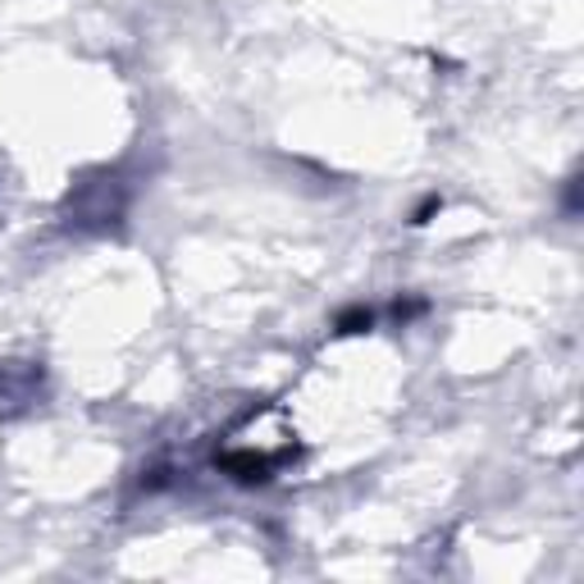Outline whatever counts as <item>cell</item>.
Masks as SVG:
<instances>
[{
    "instance_id": "7a4b0ae2",
    "label": "cell",
    "mask_w": 584,
    "mask_h": 584,
    "mask_svg": "<svg viewBox=\"0 0 584 584\" xmlns=\"http://www.w3.org/2000/svg\"><path fill=\"white\" fill-rule=\"evenodd\" d=\"M219 471L238 484H265L269 475L279 471V457H260V452H228L219 457Z\"/></svg>"
},
{
    "instance_id": "6da1fadb",
    "label": "cell",
    "mask_w": 584,
    "mask_h": 584,
    "mask_svg": "<svg viewBox=\"0 0 584 584\" xmlns=\"http://www.w3.org/2000/svg\"><path fill=\"white\" fill-rule=\"evenodd\" d=\"M124 206H129V187L105 174L96 183H83L78 187V197H69V215L78 228H110L124 219Z\"/></svg>"
},
{
    "instance_id": "3957f363",
    "label": "cell",
    "mask_w": 584,
    "mask_h": 584,
    "mask_svg": "<svg viewBox=\"0 0 584 584\" xmlns=\"http://www.w3.org/2000/svg\"><path fill=\"white\" fill-rule=\"evenodd\" d=\"M37 366H0V402H37Z\"/></svg>"
},
{
    "instance_id": "277c9868",
    "label": "cell",
    "mask_w": 584,
    "mask_h": 584,
    "mask_svg": "<svg viewBox=\"0 0 584 584\" xmlns=\"http://www.w3.org/2000/svg\"><path fill=\"white\" fill-rule=\"evenodd\" d=\"M370 325H375V310H366V306L342 310V316L334 320V329H338V334H361V329H370Z\"/></svg>"
}]
</instances>
